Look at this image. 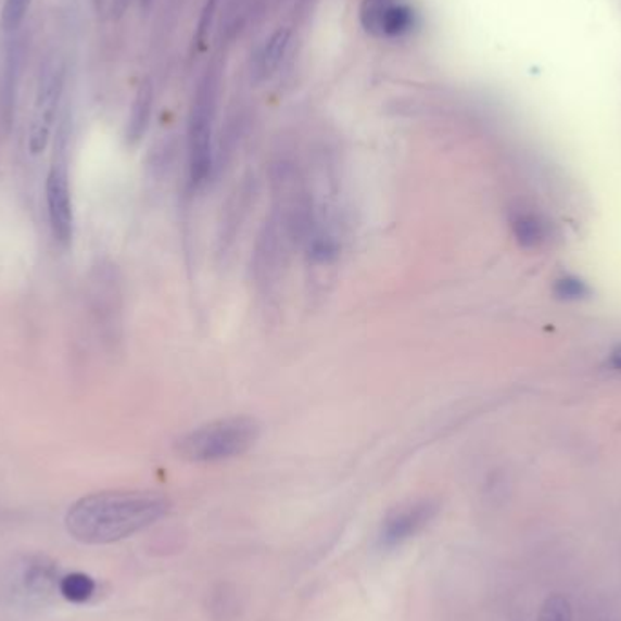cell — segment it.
Returning a JSON list of instances; mask_svg holds the SVG:
<instances>
[{"label":"cell","mask_w":621,"mask_h":621,"mask_svg":"<svg viewBox=\"0 0 621 621\" xmlns=\"http://www.w3.org/2000/svg\"><path fill=\"white\" fill-rule=\"evenodd\" d=\"M169 507V498L155 491H100L67 509L66 529L80 544H115L155 525Z\"/></svg>","instance_id":"cell-1"},{"label":"cell","mask_w":621,"mask_h":621,"mask_svg":"<svg viewBox=\"0 0 621 621\" xmlns=\"http://www.w3.org/2000/svg\"><path fill=\"white\" fill-rule=\"evenodd\" d=\"M61 569L50 556L15 555L0 567V605L23 612H39L55 601Z\"/></svg>","instance_id":"cell-2"},{"label":"cell","mask_w":621,"mask_h":621,"mask_svg":"<svg viewBox=\"0 0 621 621\" xmlns=\"http://www.w3.org/2000/svg\"><path fill=\"white\" fill-rule=\"evenodd\" d=\"M261 439V423L251 417L218 418L177 440V453L191 464H217L242 456Z\"/></svg>","instance_id":"cell-3"},{"label":"cell","mask_w":621,"mask_h":621,"mask_svg":"<svg viewBox=\"0 0 621 621\" xmlns=\"http://www.w3.org/2000/svg\"><path fill=\"white\" fill-rule=\"evenodd\" d=\"M217 73L207 72L200 80L193 106L189 113L188 169L191 188L199 189L207 182L213 172V126L217 117Z\"/></svg>","instance_id":"cell-4"},{"label":"cell","mask_w":621,"mask_h":621,"mask_svg":"<svg viewBox=\"0 0 621 621\" xmlns=\"http://www.w3.org/2000/svg\"><path fill=\"white\" fill-rule=\"evenodd\" d=\"M62 94V69L56 62H46L40 69L34 115L29 124L28 148L31 155H40L48 148L55 126L56 110Z\"/></svg>","instance_id":"cell-5"},{"label":"cell","mask_w":621,"mask_h":621,"mask_svg":"<svg viewBox=\"0 0 621 621\" xmlns=\"http://www.w3.org/2000/svg\"><path fill=\"white\" fill-rule=\"evenodd\" d=\"M439 515V504L433 498L410 499L389 510L380 525L378 545L394 550L415 538Z\"/></svg>","instance_id":"cell-6"},{"label":"cell","mask_w":621,"mask_h":621,"mask_svg":"<svg viewBox=\"0 0 621 621\" xmlns=\"http://www.w3.org/2000/svg\"><path fill=\"white\" fill-rule=\"evenodd\" d=\"M46 207H48V223H50L51 237L61 248H69L73 240L72 188H69V175L66 164L56 161L51 166L46 178Z\"/></svg>","instance_id":"cell-7"},{"label":"cell","mask_w":621,"mask_h":621,"mask_svg":"<svg viewBox=\"0 0 621 621\" xmlns=\"http://www.w3.org/2000/svg\"><path fill=\"white\" fill-rule=\"evenodd\" d=\"M360 21L372 37L394 39L409 34L415 26V12L398 0H364Z\"/></svg>","instance_id":"cell-8"},{"label":"cell","mask_w":621,"mask_h":621,"mask_svg":"<svg viewBox=\"0 0 621 621\" xmlns=\"http://www.w3.org/2000/svg\"><path fill=\"white\" fill-rule=\"evenodd\" d=\"M151 110H153V86L150 80H145L137 91L135 97L131 115L128 123V142L129 144H139L148 126H150Z\"/></svg>","instance_id":"cell-9"},{"label":"cell","mask_w":621,"mask_h":621,"mask_svg":"<svg viewBox=\"0 0 621 621\" xmlns=\"http://www.w3.org/2000/svg\"><path fill=\"white\" fill-rule=\"evenodd\" d=\"M289 37H291L289 29L280 28L267 39L266 46L262 48L261 55H258V62H256V72L261 73L262 77H269L277 72L286 51H288Z\"/></svg>","instance_id":"cell-10"},{"label":"cell","mask_w":621,"mask_h":621,"mask_svg":"<svg viewBox=\"0 0 621 621\" xmlns=\"http://www.w3.org/2000/svg\"><path fill=\"white\" fill-rule=\"evenodd\" d=\"M512 231L516 240L525 248H536L547 235L544 220L534 213H516L512 217Z\"/></svg>","instance_id":"cell-11"},{"label":"cell","mask_w":621,"mask_h":621,"mask_svg":"<svg viewBox=\"0 0 621 621\" xmlns=\"http://www.w3.org/2000/svg\"><path fill=\"white\" fill-rule=\"evenodd\" d=\"M59 593H61L62 598L72 601V604H86L97 593V582L84 572L62 574Z\"/></svg>","instance_id":"cell-12"},{"label":"cell","mask_w":621,"mask_h":621,"mask_svg":"<svg viewBox=\"0 0 621 621\" xmlns=\"http://www.w3.org/2000/svg\"><path fill=\"white\" fill-rule=\"evenodd\" d=\"M538 621H572V607L561 594H553L540 609Z\"/></svg>","instance_id":"cell-13"},{"label":"cell","mask_w":621,"mask_h":621,"mask_svg":"<svg viewBox=\"0 0 621 621\" xmlns=\"http://www.w3.org/2000/svg\"><path fill=\"white\" fill-rule=\"evenodd\" d=\"M31 0H7L4 12H2V28L4 31H17L23 24L26 13H28Z\"/></svg>","instance_id":"cell-14"},{"label":"cell","mask_w":621,"mask_h":621,"mask_svg":"<svg viewBox=\"0 0 621 621\" xmlns=\"http://www.w3.org/2000/svg\"><path fill=\"white\" fill-rule=\"evenodd\" d=\"M555 293L561 300H582L588 296V288L580 278L566 277L556 282Z\"/></svg>","instance_id":"cell-15"},{"label":"cell","mask_w":621,"mask_h":621,"mask_svg":"<svg viewBox=\"0 0 621 621\" xmlns=\"http://www.w3.org/2000/svg\"><path fill=\"white\" fill-rule=\"evenodd\" d=\"M610 362H612V366H614L616 369H620L621 371V347H618V350L612 353V358H610Z\"/></svg>","instance_id":"cell-16"}]
</instances>
